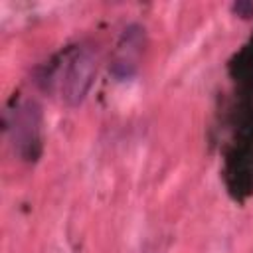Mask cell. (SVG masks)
<instances>
[{"mask_svg":"<svg viewBox=\"0 0 253 253\" xmlns=\"http://www.w3.org/2000/svg\"><path fill=\"white\" fill-rule=\"evenodd\" d=\"M14 150L24 160H36L42 150V109L36 101H22L10 111L8 121Z\"/></svg>","mask_w":253,"mask_h":253,"instance_id":"cell-1","label":"cell"},{"mask_svg":"<svg viewBox=\"0 0 253 253\" xmlns=\"http://www.w3.org/2000/svg\"><path fill=\"white\" fill-rule=\"evenodd\" d=\"M97 73V55L91 47H77L67 59L61 79V99L69 107L83 103Z\"/></svg>","mask_w":253,"mask_h":253,"instance_id":"cell-2","label":"cell"}]
</instances>
